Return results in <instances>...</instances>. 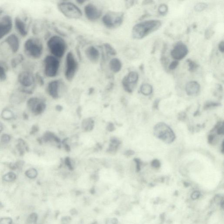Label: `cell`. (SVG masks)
I'll return each mask as SVG.
<instances>
[{"instance_id":"9a60e30c","label":"cell","mask_w":224,"mask_h":224,"mask_svg":"<svg viewBox=\"0 0 224 224\" xmlns=\"http://www.w3.org/2000/svg\"><path fill=\"white\" fill-rule=\"evenodd\" d=\"M5 42L8 44L12 52L16 53L20 48V41L15 34L10 35L5 40Z\"/></svg>"},{"instance_id":"bcb514c9","label":"cell","mask_w":224,"mask_h":224,"mask_svg":"<svg viewBox=\"0 0 224 224\" xmlns=\"http://www.w3.org/2000/svg\"><path fill=\"white\" fill-rule=\"evenodd\" d=\"M65 163L67 166L69 167L70 169H72V164H71V162L69 158L66 159Z\"/></svg>"},{"instance_id":"ba28073f","label":"cell","mask_w":224,"mask_h":224,"mask_svg":"<svg viewBox=\"0 0 224 224\" xmlns=\"http://www.w3.org/2000/svg\"><path fill=\"white\" fill-rule=\"evenodd\" d=\"M78 63L72 52L67 53L66 58V68L65 76L68 81L74 79L78 69Z\"/></svg>"},{"instance_id":"5bb4252c","label":"cell","mask_w":224,"mask_h":224,"mask_svg":"<svg viewBox=\"0 0 224 224\" xmlns=\"http://www.w3.org/2000/svg\"><path fill=\"white\" fill-rule=\"evenodd\" d=\"M13 20L9 15L3 16L0 20V40L8 35L13 28Z\"/></svg>"},{"instance_id":"6f0895ef","label":"cell","mask_w":224,"mask_h":224,"mask_svg":"<svg viewBox=\"0 0 224 224\" xmlns=\"http://www.w3.org/2000/svg\"><path fill=\"white\" fill-rule=\"evenodd\" d=\"M78 2H79V3L82 4V3H83L84 2H85V1H78Z\"/></svg>"},{"instance_id":"c3c4849f","label":"cell","mask_w":224,"mask_h":224,"mask_svg":"<svg viewBox=\"0 0 224 224\" xmlns=\"http://www.w3.org/2000/svg\"><path fill=\"white\" fill-rule=\"evenodd\" d=\"M154 1L151 0H145L142 2V5H149V4H153Z\"/></svg>"},{"instance_id":"f1b7e54d","label":"cell","mask_w":224,"mask_h":224,"mask_svg":"<svg viewBox=\"0 0 224 224\" xmlns=\"http://www.w3.org/2000/svg\"><path fill=\"white\" fill-rule=\"evenodd\" d=\"M26 175L28 178L30 179H34L36 178L38 175L37 170L35 168H31L27 170L26 172Z\"/></svg>"},{"instance_id":"7bdbcfd3","label":"cell","mask_w":224,"mask_h":224,"mask_svg":"<svg viewBox=\"0 0 224 224\" xmlns=\"http://www.w3.org/2000/svg\"><path fill=\"white\" fill-rule=\"evenodd\" d=\"M118 223V220L116 218L110 219L109 220H107L106 222V224H117Z\"/></svg>"},{"instance_id":"4fadbf2b","label":"cell","mask_w":224,"mask_h":224,"mask_svg":"<svg viewBox=\"0 0 224 224\" xmlns=\"http://www.w3.org/2000/svg\"><path fill=\"white\" fill-rule=\"evenodd\" d=\"M84 11L87 18L91 21L98 20L102 15V11L92 3L87 4L85 6Z\"/></svg>"},{"instance_id":"d6a6232c","label":"cell","mask_w":224,"mask_h":224,"mask_svg":"<svg viewBox=\"0 0 224 224\" xmlns=\"http://www.w3.org/2000/svg\"><path fill=\"white\" fill-rule=\"evenodd\" d=\"M38 215L36 213H32L31 214L28 219L27 221L28 223H35L37 221Z\"/></svg>"},{"instance_id":"7c38bea8","label":"cell","mask_w":224,"mask_h":224,"mask_svg":"<svg viewBox=\"0 0 224 224\" xmlns=\"http://www.w3.org/2000/svg\"><path fill=\"white\" fill-rule=\"evenodd\" d=\"M188 52L187 46L182 42H179L175 45L171 52V55L175 60H181L187 55Z\"/></svg>"},{"instance_id":"60d3db41","label":"cell","mask_w":224,"mask_h":224,"mask_svg":"<svg viewBox=\"0 0 224 224\" xmlns=\"http://www.w3.org/2000/svg\"><path fill=\"white\" fill-rule=\"evenodd\" d=\"M35 79H36V80L37 81V82H38L40 85H44V79H43L42 77L39 74L36 75V77H35Z\"/></svg>"},{"instance_id":"f35d334b","label":"cell","mask_w":224,"mask_h":224,"mask_svg":"<svg viewBox=\"0 0 224 224\" xmlns=\"http://www.w3.org/2000/svg\"><path fill=\"white\" fill-rule=\"evenodd\" d=\"M178 65H179V62L178 61H173L171 63H170L169 67H168V68L171 70H174L177 67Z\"/></svg>"},{"instance_id":"3957f363","label":"cell","mask_w":224,"mask_h":224,"mask_svg":"<svg viewBox=\"0 0 224 224\" xmlns=\"http://www.w3.org/2000/svg\"><path fill=\"white\" fill-rule=\"evenodd\" d=\"M47 45L53 56L57 58L63 57L67 48L65 41L61 37L57 36L51 37L48 40Z\"/></svg>"},{"instance_id":"9f6ffc18","label":"cell","mask_w":224,"mask_h":224,"mask_svg":"<svg viewBox=\"0 0 224 224\" xmlns=\"http://www.w3.org/2000/svg\"><path fill=\"white\" fill-rule=\"evenodd\" d=\"M71 214H72V215H75L76 211V210H74H74H71Z\"/></svg>"},{"instance_id":"277c9868","label":"cell","mask_w":224,"mask_h":224,"mask_svg":"<svg viewBox=\"0 0 224 224\" xmlns=\"http://www.w3.org/2000/svg\"><path fill=\"white\" fill-rule=\"evenodd\" d=\"M154 133L157 138L167 144L172 143L176 138L175 133L171 128L164 123H158L155 126Z\"/></svg>"},{"instance_id":"4316f807","label":"cell","mask_w":224,"mask_h":224,"mask_svg":"<svg viewBox=\"0 0 224 224\" xmlns=\"http://www.w3.org/2000/svg\"><path fill=\"white\" fill-rule=\"evenodd\" d=\"M16 178V175L14 172H9L3 176V179L5 181L11 182L14 181Z\"/></svg>"},{"instance_id":"9c48e42d","label":"cell","mask_w":224,"mask_h":224,"mask_svg":"<svg viewBox=\"0 0 224 224\" xmlns=\"http://www.w3.org/2000/svg\"><path fill=\"white\" fill-rule=\"evenodd\" d=\"M139 79L138 73L131 71L124 77L122 83L124 90L128 93H132Z\"/></svg>"},{"instance_id":"484cf974","label":"cell","mask_w":224,"mask_h":224,"mask_svg":"<svg viewBox=\"0 0 224 224\" xmlns=\"http://www.w3.org/2000/svg\"><path fill=\"white\" fill-rule=\"evenodd\" d=\"M104 48L107 54H110L112 56H115L116 54V51L114 49L113 46L110 44L106 43L104 44Z\"/></svg>"},{"instance_id":"8fae6325","label":"cell","mask_w":224,"mask_h":224,"mask_svg":"<svg viewBox=\"0 0 224 224\" xmlns=\"http://www.w3.org/2000/svg\"><path fill=\"white\" fill-rule=\"evenodd\" d=\"M27 106L32 111L36 114H39L44 110L46 104L44 100L37 97L29 98L27 102Z\"/></svg>"},{"instance_id":"d590c367","label":"cell","mask_w":224,"mask_h":224,"mask_svg":"<svg viewBox=\"0 0 224 224\" xmlns=\"http://www.w3.org/2000/svg\"><path fill=\"white\" fill-rule=\"evenodd\" d=\"M11 137L9 135L7 134H4L1 137V142L4 143H7L10 141Z\"/></svg>"},{"instance_id":"5b68a950","label":"cell","mask_w":224,"mask_h":224,"mask_svg":"<svg viewBox=\"0 0 224 224\" xmlns=\"http://www.w3.org/2000/svg\"><path fill=\"white\" fill-rule=\"evenodd\" d=\"M58 9L63 15L68 18L79 19L82 16L80 9L71 2H61L58 5Z\"/></svg>"},{"instance_id":"11a10c76","label":"cell","mask_w":224,"mask_h":224,"mask_svg":"<svg viewBox=\"0 0 224 224\" xmlns=\"http://www.w3.org/2000/svg\"><path fill=\"white\" fill-rule=\"evenodd\" d=\"M3 125H2V124H1V123H0V132H1V131H2V130H3Z\"/></svg>"},{"instance_id":"44dd1931","label":"cell","mask_w":224,"mask_h":224,"mask_svg":"<svg viewBox=\"0 0 224 224\" xmlns=\"http://www.w3.org/2000/svg\"><path fill=\"white\" fill-rule=\"evenodd\" d=\"M140 92L145 96H149L152 93L153 88L149 84H144L141 86Z\"/></svg>"},{"instance_id":"836d02e7","label":"cell","mask_w":224,"mask_h":224,"mask_svg":"<svg viewBox=\"0 0 224 224\" xmlns=\"http://www.w3.org/2000/svg\"><path fill=\"white\" fill-rule=\"evenodd\" d=\"M13 221L10 217H5L0 219V224H11Z\"/></svg>"},{"instance_id":"30bf717a","label":"cell","mask_w":224,"mask_h":224,"mask_svg":"<svg viewBox=\"0 0 224 224\" xmlns=\"http://www.w3.org/2000/svg\"><path fill=\"white\" fill-rule=\"evenodd\" d=\"M18 81L22 86V88L26 89L31 87L35 84L36 79L35 77L30 71H23L19 73L18 76Z\"/></svg>"},{"instance_id":"681fc988","label":"cell","mask_w":224,"mask_h":224,"mask_svg":"<svg viewBox=\"0 0 224 224\" xmlns=\"http://www.w3.org/2000/svg\"><path fill=\"white\" fill-rule=\"evenodd\" d=\"M134 1H127V3L126 4L127 8H130V7H132V6L133 5V4H134Z\"/></svg>"},{"instance_id":"6da1fadb","label":"cell","mask_w":224,"mask_h":224,"mask_svg":"<svg viewBox=\"0 0 224 224\" xmlns=\"http://www.w3.org/2000/svg\"><path fill=\"white\" fill-rule=\"evenodd\" d=\"M162 26L160 20H151L139 23L133 27L132 36L134 39L140 40L157 30Z\"/></svg>"},{"instance_id":"e0dca14e","label":"cell","mask_w":224,"mask_h":224,"mask_svg":"<svg viewBox=\"0 0 224 224\" xmlns=\"http://www.w3.org/2000/svg\"><path fill=\"white\" fill-rule=\"evenodd\" d=\"M87 58L93 63H97L99 60L100 53L97 49L93 46L88 47L85 51Z\"/></svg>"},{"instance_id":"db71d44e","label":"cell","mask_w":224,"mask_h":224,"mask_svg":"<svg viewBox=\"0 0 224 224\" xmlns=\"http://www.w3.org/2000/svg\"><path fill=\"white\" fill-rule=\"evenodd\" d=\"M149 14H145L144 15L142 16V17L140 18V19H143L145 18V17H148V15H149Z\"/></svg>"},{"instance_id":"cb8c5ba5","label":"cell","mask_w":224,"mask_h":224,"mask_svg":"<svg viewBox=\"0 0 224 224\" xmlns=\"http://www.w3.org/2000/svg\"><path fill=\"white\" fill-rule=\"evenodd\" d=\"M186 62L188 64V70L190 72H194L196 71V70L199 67V65L196 63L194 61L191 60V59H188L186 60Z\"/></svg>"},{"instance_id":"f546056e","label":"cell","mask_w":224,"mask_h":224,"mask_svg":"<svg viewBox=\"0 0 224 224\" xmlns=\"http://www.w3.org/2000/svg\"><path fill=\"white\" fill-rule=\"evenodd\" d=\"M7 78L6 69L4 64L0 63V80L4 81Z\"/></svg>"},{"instance_id":"1f68e13d","label":"cell","mask_w":224,"mask_h":224,"mask_svg":"<svg viewBox=\"0 0 224 224\" xmlns=\"http://www.w3.org/2000/svg\"><path fill=\"white\" fill-rule=\"evenodd\" d=\"M158 11L161 15H166L168 11V7L166 4H161L158 8Z\"/></svg>"},{"instance_id":"816d5d0a","label":"cell","mask_w":224,"mask_h":224,"mask_svg":"<svg viewBox=\"0 0 224 224\" xmlns=\"http://www.w3.org/2000/svg\"><path fill=\"white\" fill-rule=\"evenodd\" d=\"M159 102V99H157L155 101L154 103V107L155 109L158 108Z\"/></svg>"},{"instance_id":"7dc6e473","label":"cell","mask_w":224,"mask_h":224,"mask_svg":"<svg viewBox=\"0 0 224 224\" xmlns=\"http://www.w3.org/2000/svg\"><path fill=\"white\" fill-rule=\"evenodd\" d=\"M186 117V114H185L184 113L182 112L180 114H179L178 119L180 120H184L185 119Z\"/></svg>"},{"instance_id":"8992f818","label":"cell","mask_w":224,"mask_h":224,"mask_svg":"<svg viewBox=\"0 0 224 224\" xmlns=\"http://www.w3.org/2000/svg\"><path fill=\"white\" fill-rule=\"evenodd\" d=\"M124 19V13L122 12L109 11L103 16L102 22L106 27L114 28L121 26Z\"/></svg>"},{"instance_id":"7402d4cb","label":"cell","mask_w":224,"mask_h":224,"mask_svg":"<svg viewBox=\"0 0 224 224\" xmlns=\"http://www.w3.org/2000/svg\"><path fill=\"white\" fill-rule=\"evenodd\" d=\"M94 121L91 119H87L82 122V127L85 131H90L93 128Z\"/></svg>"},{"instance_id":"ac0fdd59","label":"cell","mask_w":224,"mask_h":224,"mask_svg":"<svg viewBox=\"0 0 224 224\" xmlns=\"http://www.w3.org/2000/svg\"><path fill=\"white\" fill-rule=\"evenodd\" d=\"M15 28L18 32L22 37H25L27 35V26L24 20L21 19L20 17H17L15 20Z\"/></svg>"},{"instance_id":"74e56055","label":"cell","mask_w":224,"mask_h":224,"mask_svg":"<svg viewBox=\"0 0 224 224\" xmlns=\"http://www.w3.org/2000/svg\"><path fill=\"white\" fill-rule=\"evenodd\" d=\"M151 166L155 168H159L161 166L160 161L158 159H154L151 162Z\"/></svg>"},{"instance_id":"f907efd6","label":"cell","mask_w":224,"mask_h":224,"mask_svg":"<svg viewBox=\"0 0 224 224\" xmlns=\"http://www.w3.org/2000/svg\"><path fill=\"white\" fill-rule=\"evenodd\" d=\"M134 154V152L133 151L128 150L126 151L125 153V155L127 156H131V155H133Z\"/></svg>"},{"instance_id":"2e32d148","label":"cell","mask_w":224,"mask_h":224,"mask_svg":"<svg viewBox=\"0 0 224 224\" xmlns=\"http://www.w3.org/2000/svg\"><path fill=\"white\" fill-rule=\"evenodd\" d=\"M61 82L60 80H54L49 83L47 90L49 94L54 98H57L59 96V90Z\"/></svg>"},{"instance_id":"ab89813d","label":"cell","mask_w":224,"mask_h":224,"mask_svg":"<svg viewBox=\"0 0 224 224\" xmlns=\"http://www.w3.org/2000/svg\"><path fill=\"white\" fill-rule=\"evenodd\" d=\"M134 161H135L136 164V171L137 172H138L140 171L141 170V162L140 159H134Z\"/></svg>"},{"instance_id":"ee69618b","label":"cell","mask_w":224,"mask_h":224,"mask_svg":"<svg viewBox=\"0 0 224 224\" xmlns=\"http://www.w3.org/2000/svg\"><path fill=\"white\" fill-rule=\"evenodd\" d=\"M219 50L221 53H224V43L223 41H221L220 42L219 44Z\"/></svg>"},{"instance_id":"d6986e66","label":"cell","mask_w":224,"mask_h":224,"mask_svg":"<svg viewBox=\"0 0 224 224\" xmlns=\"http://www.w3.org/2000/svg\"><path fill=\"white\" fill-rule=\"evenodd\" d=\"M200 90V85L196 81L188 82L186 86V91L188 96L197 95Z\"/></svg>"},{"instance_id":"ffe728a7","label":"cell","mask_w":224,"mask_h":224,"mask_svg":"<svg viewBox=\"0 0 224 224\" xmlns=\"http://www.w3.org/2000/svg\"><path fill=\"white\" fill-rule=\"evenodd\" d=\"M109 66L111 71L116 73L120 71L122 67L121 61L117 58L112 59L109 63Z\"/></svg>"},{"instance_id":"7a4b0ae2","label":"cell","mask_w":224,"mask_h":224,"mask_svg":"<svg viewBox=\"0 0 224 224\" xmlns=\"http://www.w3.org/2000/svg\"><path fill=\"white\" fill-rule=\"evenodd\" d=\"M26 55L34 59H39L43 54V45L41 41L37 38L31 37L28 39L24 45Z\"/></svg>"},{"instance_id":"52a82bcc","label":"cell","mask_w":224,"mask_h":224,"mask_svg":"<svg viewBox=\"0 0 224 224\" xmlns=\"http://www.w3.org/2000/svg\"><path fill=\"white\" fill-rule=\"evenodd\" d=\"M44 73L48 77L52 78L57 75L60 67V61L57 58L53 56H47L44 60Z\"/></svg>"},{"instance_id":"f6af8a7d","label":"cell","mask_w":224,"mask_h":224,"mask_svg":"<svg viewBox=\"0 0 224 224\" xmlns=\"http://www.w3.org/2000/svg\"><path fill=\"white\" fill-rule=\"evenodd\" d=\"M215 136L213 134H210L208 137V141L210 144H212L213 143L214 140H215Z\"/></svg>"},{"instance_id":"e575fe53","label":"cell","mask_w":224,"mask_h":224,"mask_svg":"<svg viewBox=\"0 0 224 224\" xmlns=\"http://www.w3.org/2000/svg\"><path fill=\"white\" fill-rule=\"evenodd\" d=\"M220 106V103L210 102H207L206 103V105L204 106V108L207 109L208 108H211V107H215V106Z\"/></svg>"},{"instance_id":"603a6c76","label":"cell","mask_w":224,"mask_h":224,"mask_svg":"<svg viewBox=\"0 0 224 224\" xmlns=\"http://www.w3.org/2000/svg\"><path fill=\"white\" fill-rule=\"evenodd\" d=\"M1 116L2 118L5 120H10L14 118V114L10 110L5 109L3 110L1 113Z\"/></svg>"},{"instance_id":"4dcf8cb0","label":"cell","mask_w":224,"mask_h":224,"mask_svg":"<svg viewBox=\"0 0 224 224\" xmlns=\"http://www.w3.org/2000/svg\"><path fill=\"white\" fill-rule=\"evenodd\" d=\"M207 6L208 5L206 3L200 2L195 5L194 6V9L198 12H201L206 9L207 8Z\"/></svg>"},{"instance_id":"f5cc1de1","label":"cell","mask_w":224,"mask_h":224,"mask_svg":"<svg viewBox=\"0 0 224 224\" xmlns=\"http://www.w3.org/2000/svg\"><path fill=\"white\" fill-rule=\"evenodd\" d=\"M114 126L113 124H110L109 126H108V128L110 129L109 130L110 131H113L114 130Z\"/></svg>"},{"instance_id":"680465c9","label":"cell","mask_w":224,"mask_h":224,"mask_svg":"<svg viewBox=\"0 0 224 224\" xmlns=\"http://www.w3.org/2000/svg\"><path fill=\"white\" fill-rule=\"evenodd\" d=\"M3 10L1 9V8H0V15L2 13H3Z\"/></svg>"},{"instance_id":"d4e9b609","label":"cell","mask_w":224,"mask_h":224,"mask_svg":"<svg viewBox=\"0 0 224 224\" xmlns=\"http://www.w3.org/2000/svg\"><path fill=\"white\" fill-rule=\"evenodd\" d=\"M23 60H24V57L23 55L22 54H19L11 60V66L14 68H15L19 63H21Z\"/></svg>"},{"instance_id":"83f0119b","label":"cell","mask_w":224,"mask_h":224,"mask_svg":"<svg viewBox=\"0 0 224 224\" xmlns=\"http://www.w3.org/2000/svg\"><path fill=\"white\" fill-rule=\"evenodd\" d=\"M214 131H216L217 133L219 135L224 134V124L222 122H220L217 123L214 128Z\"/></svg>"},{"instance_id":"b9f144b4","label":"cell","mask_w":224,"mask_h":224,"mask_svg":"<svg viewBox=\"0 0 224 224\" xmlns=\"http://www.w3.org/2000/svg\"><path fill=\"white\" fill-rule=\"evenodd\" d=\"M200 196V193L199 191H195L192 194L191 198L192 199L196 200Z\"/></svg>"},{"instance_id":"8d00e7d4","label":"cell","mask_w":224,"mask_h":224,"mask_svg":"<svg viewBox=\"0 0 224 224\" xmlns=\"http://www.w3.org/2000/svg\"><path fill=\"white\" fill-rule=\"evenodd\" d=\"M214 34V31L212 29H207L205 32V36L206 39H210Z\"/></svg>"}]
</instances>
